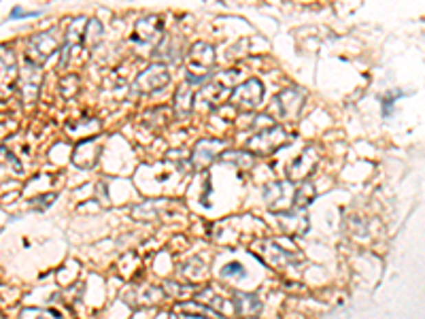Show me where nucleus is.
Instances as JSON below:
<instances>
[{"mask_svg":"<svg viewBox=\"0 0 425 319\" xmlns=\"http://www.w3.org/2000/svg\"><path fill=\"white\" fill-rule=\"evenodd\" d=\"M212 66H215V50L208 43H196L192 45L190 54H187V75H190V83H198L204 79Z\"/></svg>","mask_w":425,"mask_h":319,"instance_id":"nucleus-1","label":"nucleus"},{"mask_svg":"<svg viewBox=\"0 0 425 319\" xmlns=\"http://www.w3.org/2000/svg\"><path fill=\"white\" fill-rule=\"evenodd\" d=\"M60 47V36L58 30H50V32H43L36 34L28 41V47H26V62L41 66L47 58H50L56 50Z\"/></svg>","mask_w":425,"mask_h":319,"instance_id":"nucleus-2","label":"nucleus"},{"mask_svg":"<svg viewBox=\"0 0 425 319\" xmlns=\"http://www.w3.org/2000/svg\"><path fill=\"white\" fill-rule=\"evenodd\" d=\"M285 141H287V132L283 130L281 126H272L264 132L255 134L253 139H249L245 149H249L251 153H257V155H262V153L266 155V153L279 149Z\"/></svg>","mask_w":425,"mask_h":319,"instance_id":"nucleus-3","label":"nucleus"},{"mask_svg":"<svg viewBox=\"0 0 425 319\" xmlns=\"http://www.w3.org/2000/svg\"><path fill=\"white\" fill-rule=\"evenodd\" d=\"M234 77H236V71L217 75V77H215V81L208 83L206 87H202V89H200V92H198V100H200V102H204V104H208V107H215V104H219L224 98L232 96V94H230V85H232Z\"/></svg>","mask_w":425,"mask_h":319,"instance_id":"nucleus-4","label":"nucleus"},{"mask_svg":"<svg viewBox=\"0 0 425 319\" xmlns=\"http://www.w3.org/2000/svg\"><path fill=\"white\" fill-rule=\"evenodd\" d=\"M306 94L298 87H287L283 89L281 94H276L274 98V109H276V116L283 120H292L296 116H300L302 104H304Z\"/></svg>","mask_w":425,"mask_h":319,"instance_id":"nucleus-5","label":"nucleus"},{"mask_svg":"<svg viewBox=\"0 0 425 319\" xmlns=\"http://www.w3.org/2000/svg\"><path fill=\"white\" fill-rule=\"evenodd\" d=\"M264 200L268 202V207L272 211H290L287 207H294L296 202V192L292 190V184L287 181H276V184H270L264 188Z\"/></svg>","mask_w":425,"mask_h":319,"instance_id":"nucleus-6","label":"nucleus"},{"mask_svg":"<svg viewBox=\"0 0 425 319\" xmlns=\"http://www.w3.org/2000/svg\"><path fill=\"white\" fill-rule=\"evenodd\" d=\"M264 98V87L259 83V79H249L243 85H239L232 92L230 100L234 107H243V109H257L262 104Z\"/></svg>","mask_w":425,"mask_h":319,"instance_id":"nucleus-7","label":"nucleus"},{"mask_svg":"<svg viewBox=\"0 0 425 319\" xmlns=\"http://www.w3.org/2000/svg\"><path fill=\"white\" fill-rule=\"evenodd\" d=\"M171 81V73L164 64H151L145 73H140L136 79V89L140 92H157V89L166 87Z\"/></svg>","mask_w":425,"mask_h":319,"instance_id":"nucleus-8","label":"nucleus"},{"mask_svg":"<svg viewBox=\"0 0 425 319\" xmlns=\"http://www.w3.org/2000/svg\"><path fill=\"white\" fill-rule=\"evenodd\" d=\"M319 162V155H317V149L315 147H306L302 151V155H298L294 162L290 164V170H287V177L290 181H304V179H309L315 170Z\"/></svg>","mask_w":425,"mask_h":319,"instance_id":"nucleus-9","label":"nucleus"},{"mask_svg":"<svg viewBox=\"0 0 425 319\" xmlns=\"http://www.w3.org/2000/svg\"><path fill=\"white\" fill-rule=\"evenodd\" d=\"M162 34V19L157 15H149L136 21L134 32H132V43H140V45H151L157 36Z\"/></svg>","mask_w":425,"mask_h":319,"instance_id":"nucleus-10","label":"nucleus"},{"mask_svg":"<svg viewBox=\"0 0 425 319\" xmlns=\"http://www.w3.org/2000/svg\"><path fill=\"white\" fill-rule=\"evenodd\" d=\"M279 221L283 230L292 234H302L309 230V215H306V209L302 207H292L290 211H283L279 215Z\"/></svg>","mask_w":425,"mask_h":319,"instance_id":"nucleus-11","label":"nucleus"},{"mask_svg":"<svg viewBox=\"0 0 425 319\" xmlns=\"http://www.w3.org/2000/svg\"><path fill=\"white\" fill-rule=\"evenodd\" d=\"M226 147V141H212V139H204L196 145L194 149V166L196 168H204L208 166L212 160L217 157V153Z\"/></svg>","mask_w":425,"mask_h":319,"instance_id":"nucleus-12","label":"nucleus"},{"mask_svg":"<svg viewBox=\"0 0 425 319\" xmlns=\"http://www.w3.org/2000/svg\"><path fill=\"white\" fill-rule=\"evenodd\" d=\"M234 309H239V313L245 317H255V315H259V311H262V302L257 300L255 294L234 292Z\"/></svg>","mask_w":425,"mask_h":319,"instance_id":"nucleus-13","label":"nucleus"},{"mask_svg":"<svg viewBox=\"0 0 425 319\" xmlns=\"http://www.w3.org/2000/svg\"><path fill=\"white\" fill-rule=\"evenodd\" d=\"M266 245L274 252V256H264V260H266L270 266H274V268H285V266H292V264L300 262V254L285 252V249H281L276 243H266Z\"/></svg>","mask_w":425,"mask_h":319,"instance_id":"nucleus-14","label":"nucleus"},{"mask_svg":"<svg viewBox=\"0 0 425 319\" xmlns=\"http://www.w3.org/2000/svg\"><path fill=\"white\" fill-rule=\"evenodd\" d=\"M194 100H196L194 87L190 85V81H187V83H183V85L179 87L177 98H175V102H177V113H179L181 118L190 116V113H192V104H194Z\"/></svg>","mask_w":425,"mask_h":319,"instance_id":"nucleus-15","label":"nucleus"},{"mask_svg":"<svg viewBox=\"0 0 425 319\" xmlns=\"http://www.w3.org/2000/svg\"><path fill=\"white\" fill-rule=\"evenodd\" d=\"M177 311L187 313V315H196V317H204V319H221V315L212 309H206L202 305H192V302H183L177 307Z\"/></svg>","mask_w":425,"mask_h":319,"instance_id":"nucleus-16","label":"nucleus"},{"mask_svg":"<svg viewBox=\"0 0 425 319\" xmlns=\"http://www.w3.org/2000/svg\"><path fill=\"white\" fill-rule=\"evenodd\" d=\"M100 36H102V24L98 19H89L87 21V28H85V43L89 45V47H96V45L100 43Z\"/></svg>","mask_w":425,"mask_h":319,"instance_id":"nucleus-17","label":"nucleus"},{"mask_svg":"<svg viewBox=\"0 0 425 319\" xmlns=\"http://www.w3.org/2000/svg\"><path fill=\"white\" fill-rule=\"evenodd\" d=\"M243 275H245V268L239 262H232V264L224 266V270H221V277H243Z\"/></svg>","mask_w":425,"mask_h":319,"instance_id":"nucleus-18","label":"nucleus"},{"mask_svg":"<svg viewBox=\"0 0 425 319\" xmlns=\"http://www.w3.org/2000/svg\"><path fill=\"white\" fill-rule=\"evenodd\" d=\"M164 287H166V289H175L173 296H187V294L192 292V287H187V285H175L173 281H166V283H164Z\"/></svg>","mask_w":425,"mask_h":319,"instance_id":"nucleus-19","label":"nucleus"},{"mask_svg":"<svg viewBox=\"0 0 425 319\" xmlns=\"http://www.w3.org/2000/svg\"><path fill=\"white\" fill-rule=\"evenodd\" d=\"M39 319H60V315L56 311H43L39 313Z\"/></svg>","mask_w":425,"mask_h":319,"instance_id":"nucleus-20","label":"nucleus"},{"mask_svg":"<svg viewBox=\"0 0 425 319\" xmlns=\"http://www.w3.org/2000/svg\"><path fill=\"white\" fill-rule=\"evenodd\" d=\"M228 160H241V157H239V153H232V155L228 153ZM241 164L243 166H251V160H245V162H241Z\"/></svg>","mask_w":425,"mask_h":319,"instance_id":"nucleus-21","label":"nucleus"}]
</instances>
